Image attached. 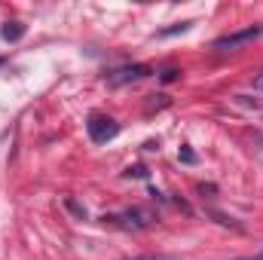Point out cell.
<instances>
[{
	"label": "cell",
	"mask_w": 263,
	"mask_h": 260,
	"mask_svg": "<svg viewBox=\"0 0 263 260\" xmlns=\"http://www.w3.org/2000/svg\"><path fill=\"white\" fill-rule=\"evenodd\" d=\"M101 220L104 224H114V227H126V230H147V227H153L156 214L153 211H144V208H129L123 214H104Z\"/></svg>",
	"instance_id": "1"
},
{
	"label": "cell",
	"mask_w": 263,
	"mask_h": 260,
	"mask_svg": "<svg viewBox=\"0 0 263 260\" xmlns=\"http://www.w3.org/2000/svg\"><path fill=\"white\" fill-rule=\"evenodd\" d=\"M86 129H89V138H92L95 144H107V141H114V138L120 135V123H117V120H110V117L92 114V117H89V123H86Z\"/></svg>",
	"instance_id": "2"
},
{
	"label": "cell",
	"mask_w": 263,
	"mask_h": 260,
	"mask_svg": "<svg viewBox=\"0 0 263 260\" xmlns=\"http://www.w3.org/2000/svg\"><path fill=\"white\" fill-rule=\"evenodd\" d=\"M150 73H153L150 65H126L104 73V80H107V86H129V83H138V80H147Z\"/></svg>",
	"instance_id": "3"
},
{
	"label": "cell",
	"mask_w": 263,
	"mask_h": 260,
	"mask_svg": "<svg viewBox=\"0 0 263 260\" xmlns=\"http://www.w3.org/2000/svg\"><path fill=\"white\" fill-rule=\"evenodd\" d=\"M260 37H263V28H245V31H233V34H223V37H217V40H214V49H220V52H230V49L248 46V43H254V40H260Z\"/></svg>",
	"instance_id": "4"
},
{
	"label": "cell",
	"mask_w": 263,
	"mask_h": 260,
	"mask_svg": "<svg viewBox=\"0 0 263 260\" xmlns=\"http://www.w3.org/2000/svg\"><path fill=\"white\" fill-rule=\"evenodd\" d=\"M0 37H3L6 43H18V40L25 37V25H22V22H6V25L0 28Z\"/></svg>",
	"instance_id": "5"
},
{
	"label": "cell",
	"mask_w": 263,
	"mask_h": 260,
	"mask_svg": "<svg viewBox=\"0 0 263 260\" xmlns=\"http://www.w3.org/2000/svg\"><path fill=\"white\" fill-rule=\"evenodd\" d=\"M65 208L73 214V217H77V220H86V208H83V205H80L73 196H65Z\"/></svg>",
	"instance_id": "6"
},
{
	"label": "cell",
	"mask_w": 263,
	"mask_h": 260,
	"mask_svg": "<svg viewBox=\"0 0 263 260\" xmlns=\"http://www.w3.org/2000/svg\"><path fill=\"white\" fill-rule=\"evenodd\" d=\"M190 25H193V22H178V25H172V28L156 31V37H175V34H184V31H190Z\"/></svg>",
	"instance_id": "7"
},
{
	"label": "cell",
	"mask_w": 263,
	"mask_h": 260,
	"mask_svg": "<svg viewBox=\"0 0 263 260\" xmlns=\"http://www.w3.org/2000/svg\"><path fill=\"white\" fill-rule=\"evenodd\" d=\"M211 217H217L220 227H236V230H242V224H236L233 217H227V214H220V211H211Z\"/></svg>",
	"instance_id": "8"
},
{
	"label": "cell",
	"mask_w": 263,
	"mask_h": 260,
	"mask_svg": "<svg viewBox=\"0 0 263 260\" xmlns=\"http://www.w3.org/2000/svg\"><path fill=\"white\" fill-rule=\"evenodd\" d=\"M132 260H181V257H175V254H138Z\"/></svg>",
	"instance_id": "9"
},
{
	"label": "cell",
	"mask_w": 263,
	"mask_h": 260,
	"mask_svg": "<svg viewBox=\"0 0 263 260\" xmlns=\"http://www.w3.org/2000/svg\"><path fill=\"white\" fill-rule=\"evenodd\" d=\"M178 159H181V162H187V165H193V162H196V153H193V150H187V147H184V150H181V153H178Z\"/></svg>",
	"instance_id": "10"
},
{
	"label": "cell",
	"mask_w": 263,
	"mask_h": 260,
	"mask_svg": "<svg viewBox=\"0 0 263 260\" xmlns=\"http://www.w3.org/2000/svg\"><path fill=\"white\" fill-rule=\"evenodd\" d=\"M126 175H129V178H144L147 172H144V165H135V169H129Z\"/></svg>",
	"instance_id": "11"
},
{
	"label": "cell",
	"mask_w": 263,
	"mask_h": 260,
	"mask_svg": "<svg viewBox=\"0 0 263 260\" xmlns=\"http://www.w3.org/2000/svg\"><path fill=\"white\" fill-rule=\"evenodd\" d=\"M178 73H181V70H175V67H172V70H165V73H162V80H165V83H172V80H178Z\"/></svg>",
	"instance_id": "12"
},
{
	"label": "cell",
	"mask_w": 263,
	"mask_h": 260,
	"mask_svg": "<svg viewBox=\"0 0 263 260\" xmlns=\"http://www.w3.org/2000/svg\"><path fill=\"white\" fill-rule=\"evenodd\" d=\"M236 260H263V257H236Z\"/></svg>",
	"instance_id": "13"
},
{
	"label": "cell",
	"mask_w": 263,
	"mask_h": 260,
	"mask_svg": "<svg viewBox=\"0 0 263 260\" xmlns=\"http://www.w3.org/2000/svg\"><path fill=\"white\" fill-rule=\"evenodd\" d=\"M3 65H6V59H3V55H0V67H3Z\"/></svg>",
	"instance_id": "14"
},
{
	"label": "cell",
	"mask_w": 263,
	"mask_h": 260,
	"mask_svg": "<svg viewBox=\"0 0 263 260\" xmlns=\"http://www.w3.org/2000/svg\"><path fill=\"white\" fill-rule=\"evenodd\" d=\"M257 86H263V77H260V80H257Z\"/></svg>",
	"instance_id": "15"
}]
</instances>
